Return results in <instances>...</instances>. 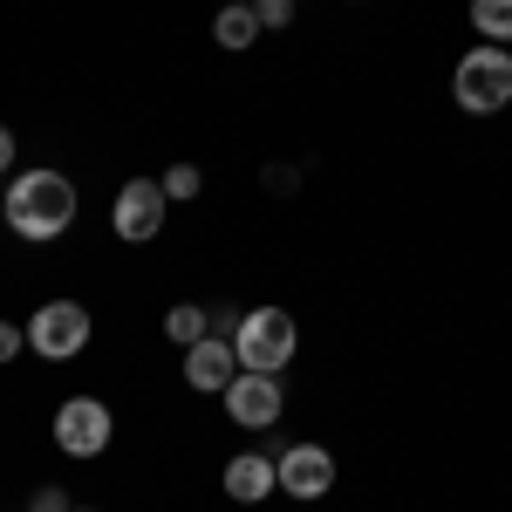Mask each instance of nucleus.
<instances>
[{
    "instance_id": "f257e3e1",
    "label": "nucleus",
    "mask_w": 512,
    "mask_h": 512,
    "mask_svg": "<svg viewBox=\"0 0 512 512\" xmlns=\"http://www.w3.org/2000/svg\"><path fill=\"white\" fill-rule=\"evenodd\" d=\"M7 226L21 239H62L69 226H76V185L62 178V171H48V164H35V171H21L14 185H7Z\"/></svg>"
},
{
    "instance_id": "f03ea898",
    "label": "nucleus",
    "mask_w": 512,
    "mask_h": 512,
    "mask_svg": "<svg viewBox=\"0 0 512 512\" xmlns=\"http://www.w3.org/2000/svg\"><path fill=\"white\" fill-rule=\"evenodd\" d=\"M451 96L472 117H499L512 103V55L499 41H478L472 55H458V69H451Z\"/></svg>"
},
{
    "instance_id": "7ed1b4c3",
    "label": "nucleus",
    "mask_w": 512,
    "mask_h": 512,
    "mask_svg": "<svg viewBox=\"0 0 512 512\" xmlns=\"http://www.w3.org/2000/svg\"><path fill=\"white\" fill-rule=\"evenodd\" d=\"M233 349H239V369H267V376H280V369L294 362V349H301V328H294L287 308H253V315L239 321Z\"/></svg>"
},
{
    "instance_id": "20e7f679",
    "label": "nucleus",
    "mask_w": 512,
    "mask_h": 512,
    "mask_svg": "<svg viewBox=\"0 0 512 512\" xmlns=\"http://www.w3.org/2000/svg\"><path fill=\"white\" fill-rule=\"evenodd\" d=\"M28 349L48 355V362H69V355L89 349V308L82 301H41L28 315Z\"/></svg>"
},
{
    "instance_id": "39448f33",
    "label": "nucleus",
    "mask_w": 512,
    "mask_h": 512,
    "mask_svg": "<svg viewBox=\"0 0 512 512\" xmlns=\"http://www.w3.org/2000/svg\"><path fill=\"white\" fill-rule=\"evenodd\" d=\"M110 403H96V396H69L62 410H55V444L69 451V458H103L110 451Z\"/></svg>"
},
{
    "instance_id": "423d86ee",
    "label": "nucleus",
    "mask_w": 512,
    "mask_h": 512,
    "mask_svg": "<svg viewBox=\"0 0 512 512\" xmlns=\"http://www.w3.org/2000/svg\"><path fill=\"white\" fill-rule=\"evenodd\" d=\"M280 376H267V369H239L233 383H226V417H233L239 431H274L280 424Z\"/></svg>"
},
{
    "instance_id": "0eeeda50",
    "label": "nucleus",
    "mask_w": 512,
    "mask_h": 512,
    "mask_svg": "<svg viewBox=\"0 0 512 512\" xmlns=\"http://www.w3.org/2000/svg\"><path fill=\"white\" fill-rule=\"evenodd\" d=\"M164 212H171V198H164L158 178H130L117 192V212H110V226H117V239H130V246H144V239L164 233Z\"/></svg>"
},
{
    "instance_id": "6e6552de",
    "label": "nucleus",
    "mask_w": 512,
    "mask_h": 512,
    "mask_svg": "<svg viewBox=\"0 0 512 512\" xmlns=\"http://www.w3.org/2000/svg\"><path fill=\"white\" fill-rule=\"evenodd\" d=\"M274 472H280V492H287V499H321V492L335 485V458H328L321 444H294V451L274 458Z\"/></svg>"
},
{
    "instance_id": "1a4fd4ad",
    "label": "nucleus",
    "mask_w": 512,
    "mask_h": 512,
    "mask_svg": "<svg viewBox=\"0 0 512 512\" xmlns=\"http://www.w3.org/2000/svg\"><path fill=\"white\" fill-rule=\"evenodd\" d=\"M239 376V349L226 342V335H205V342H192L185 349V383L205 396H226V383Z\"/></svg>"
},
{
    "instance_id": "9d476101",
    "label": "nucleus",
    "mask_w": 512,
    "mask_h": 512,
    "mask_svg": "<svg viewBox=\"0 0 512 512\" xmlns=\"http://www.w3.org/2000/svg\"><path fill=\"white\" fill-rule=\"evenodd\" d=\"M226 492H233L239 506H253V499H267V492H280L274 458H260V451H239L233 465H226Z\"/></svg>"
},
{
    "instance_id": "9b49d317",
    "label": "nucleus",
    "mask_w": 512,
    "mask_h": 512,
    "mask_svg": "<svg viewBox=\"0 0 512 512\" xmlns=\"http://www.w3.org/2000/svg\"><path fill=\"white\" fill-rule=\"evenodd\" d=\"M267 35V28H260V14H253V7H219V21H212V41H219V48H253V41Z\"/></svg>"
},
{
    "instance_id": "f8f14e48",
    "label": "nucleus",
    "mask_w": 512,
    "mask_h": 512,
    "mask_svg": "<svg viewBox=\"0 0 512 512\" xmlns=\"http://www.w3.org/2000/svg\"><path fill=\"white\" fill-rule=\"evenodd\" d=\"M164 335H171L178 349H192V342H205V335H212V315H205V308H192V301H178V308L164 315Z\"/></svg>"
},
{
    "instance_id": "ddd939ff",
    "label": "nucleus",
    "mask_w": 512,
    "mask_h": 512,
    "mask_svg": "<svg viewBox=\"0 0 512 512\" xmlns=\"http://www.w3.org/2000/svg\"><path fill=\"white\" fill-rule=\"evenodd\" d=\"M472 28L485 41H512V0H472Z\"/></svg>"
},
{
    "instance_id": "4468645a",
    "label": "nucleus",
    "mask_w": 512,
    "mask_h": 512,
    "mask_svg": "<svg viewBox=\"0 0 512 512\" xmlns=\"http://www.w3.org/2000/svg\"><path fill=\"white\" fill-rule=\"evenodd\" d=\"M158 185H164V198H171V205H185V198H198V185H205V178H198L192 164H171Z\"/></svg>"
},
{
    "instance_id": "2eb2a0df",
    "label": "nucleus",
    "mask_w": 512,
    "mask_h": 512,
    "mask_svg": "<svg viewBox=\"0 0 512 512\" xmlns=\"http://www.w3.org/2000/svg\"><path fill=\"white\" fill-rule=\"evenodd\" d=\"M253 14H260V28H287L294 21V0H253Z\"/></svg>"
},
{
    "instance_id": "dca6fc26",
    "label": "nucleus",
    "mask_w": 512,
    "mask_h": 512,
    "mask_svg": "<svg viewBox=\"0 0 512 512\" xmlns=\"http://www.w3.org/2000/svg\"><path fill=\"white\" fill-rule=\"evenodd\" d=\"M28 512H76V506H69V499H62L55 485H41V492H35V506H28Z\"/></svg>"
},
{
    "instance_id": "f3484780",
    "label": "nucleus",
    "mask_w": 512,
    "mask_h": 512,
    "mask_svg": "<svg viewBox=\"0 0 512 512\" xmlns=\"http://www.w3.org/2000/svg\"><path fill=\"white\" fill-rule=\"evenodd\" d=\"M21 342H28V335H21L14 321H0V362H14V355H21Z\"/></svg>"
},
{
    "instance_id": "a211bd4d",
    "label": "nucleus",
    "mask_w": 512,
    "mask_h": 512,
    "mask_svg": "<svg viewBox=\"0 0 512 512\" xmlns=\"http://www.w3.org/2000/svg\"><path fill=\"white\" fill-rule=\"evenodd\" d=\"M7 164H14V130L0 123V171H7Z\"/></svg>"
},
{
    "instance_id": "6ab92c4d",
    "label": "nucleus",
    "mask_w": 512,
    "mask_h": 512,
    "mask_svg": "<svg viewBox=\"0 0 512 512\" xmlns=\"http://www.w3.org/2000/svg\"><path fill=\"white\" fill-rule=\"evenodd\" d=\"M226 7H253V0H226Z\"/></svg>"
},
{
    "instance_id": "aec40b11",
    "label": "nucleus",
    "mask_w": 512,
    "mask_h": 512,
    "mask_svg": "<svg viewBox=\"0 0 512 512\" xmlns=\"http://www.w3.org/2000/svg\"><path fill=\"white\" fill-rule=\"evenodd\" d=\"M0 205H7V192H0Z\"/></svg>"
},
{
    "instance_id": "412c9836",
    "label": "nucleus",
    "mask_w": 512,
    "mask_h": 512,
    "mask_svg": "<svg viewBox=\"0 0 512 512\" xmlns=\"http://www.w3.org/2000/svg\"><path fill=\"white\" fill-rule=\"evenodd\" d=\"M76 512H89V506H76Z\"/></svg>"
}]
</instances>
